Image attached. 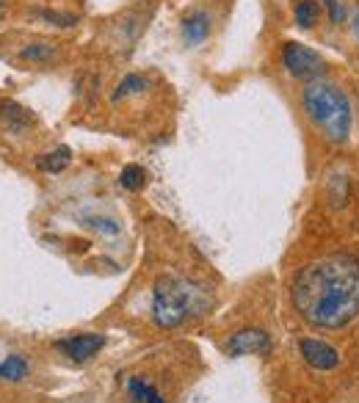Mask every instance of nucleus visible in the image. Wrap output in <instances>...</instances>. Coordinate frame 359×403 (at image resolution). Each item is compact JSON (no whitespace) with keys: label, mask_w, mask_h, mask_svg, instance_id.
Listing matches in <instances>:
<instances>
[{"label":"nucleus","mask_w":359,"mask_h":403,"mask_svg":"<svg viewBox=\"0 0 359 403\" xmlns=\"http://www.w3.org/2000/svg\"><path fill=\"white\" fill-rule=\"evenodd\" d=\"M293 304L312 326H348L359 315V260L334 254L307 265L296 277Z\"/></svg>","instance_id":"f257e3e1"},{"label":"nucleus","mask_w":359,"mask_h":403,"mask_svg":"<svg viewBox=\"0 0 359 403\" xmlns=\"http://www.w3.org/2000/svg\"><path fill=\"white\" fill-rule=\"evenodd\" d=\"M302 108L307 119L324 133L326 141L343 144L354 125V111L343 89L326 80H307L302 92Z\"/></svg>","instance_id":"f03ea898"},{"label":"nucleus","mask_w":359,"mask_h":403,"mask_svg":"<svg viewBox=\"0 0 359 403\" xmlns=\"http://www.w3.org/2000/svg\"><path fill=\"white\" fill-rule=\"evenodd\" d=\"M205 309H210V293L202 285L180 277H160L155 282L153 318L158 326L175 329Z\"/></svg>","instance_id":"7ed1b4c3"},{"label":"nucleus","mask_w":359,"mask_h":403,"mask_svg":"<svg viewBox=\"0 0 359 403\" xmlns=\"http://www.w3.org/2000/svg\"><path fill=\"white\" fill-rule=\"evenodd\" d=\"M282 64L285 70L299 80H315V75L324 72V61L318 53L304 48L302 42H285L282 45Z\"/></svg>","instance_id":"20e7f679"},{"label":"nucleus","mask_w":359,"mask_h":403,"mask_svg":"<svg viewBox=\"0 0 359 403\" xmlns=\"http://www.w3.org/2000/svg\"><path fill=\"white\" fill-rule=\"evenodd\" d=\"M103 346H105L103 334H77V337L58 340V343H55V348H58V351L64 353V356H70V359H75V362H86V359H92V356L100 351Z\"/></svg>","instance_id":"39448f33"},{"label":"nucleus","mask_w":359,"mask_h":403,"mask_svg":"<svg viewBox=\"0 0 359 403\" xmlns=\"http://www.w3.org/2000/svg\"><path fill=\"white\" fill-rule=\"evenodd\" d=\"M271 348V340L265 331L260 329H243L238 334H232L230 343H227V351L232 356H246V353H265Z\"/></svg>","instance_id":"423d86ee"},{"label":"nucleus","mask_w":359,"mask_h":403,"mask_svg":"<svg viewBox=\"0 0 359 403\" xmlns=\"http://www.w3.org/2000/svg\"><path fill=\"white\" fill-rule=\"evenodd\" d=\"M302 356L315 370H334L340 365V353L324 340H302Z\"/></svg>","instance_id":"0eeeda50"},{"label":"nucleus","mask_w":359,"mask_h":403,"mask_svg":"<svg viewBox=\"0 0 359 403\" xmlns=\"http://www.w3.org/2000/svg\"><path fill=\"white\" fill-rule=\"evenodd\" d=\"M207 14L205 11H191L182 17V36L188 45H199L207 39Z\"/></svg>","instance_id":"6e6552de"},{"label":"nucleus","mask_w":359,"mask_h":403,"mask_svg":"<svg viewBox=\"0 0 359 403\" xmlns=\"http://www.w3.org/2000/svg\"><path fill=\"white\" fill-rule=\"evenodd\" d=\"M0 119H3L6 130H11V133H23L33 122L31 114H28L23 105H17V102H3L0 105Z\"/></svg>","instance_id":"1a4fd4ad"},{"label":"nucleus","mask_w":359,"mask_h":403,"mask_svg":"<svg viewBox=\"0 0 359 403\" xmlns=\"http://www.w3.org/2000/svg\"><path fill=\"white\" fill-rule=\"evenodd\" d=\"M70 160H72V150H70V147H58V150L39 155V158H36V166H39L42 172L58 175V172H64V169L70 166Z\"/></svg>","instance_id":"9d476101"},{"label":"nucleus","mask_w":359,"mask_h":403,"mask_svg":"<svg viewBox=\"0 0 359 403\" xmlns=\"http://www.w3.org/2000/svg\"><path fill=\"white\" fill-rule=\"evenodd\" d=\"M128 395H130V401L133 403H163L160 392L155 390L150 381H144V378H130Z\"/></svg>","instance_id":"9b49d317"},{"label":"nucleus","mask_w":359,"mask_h":403,"mask_svg":"<svg viewBox=\"0 0 359 403\" xmlns=\"http://www.w3.org/2000/svg\"><path fill=\"white\" fill-rule=\"evenodd\" d=\"M293 17H296V26L304 28V31L315 28L318 26V17H321V3L318 0H299Z\"/></svg>","instance_id":"f8f14e48"},{"label":"nucleus","mask_w":359,"mask_h":403,"mask_svg":"<svg viewBox=\"0 0 359 403\" xmlns=\"http://www.w3.org/2000/svg\"><path fill=\"white\" fill-rule=\"evenodd\" d=\"M28 376V362L20 356V353H11L0 362V378L6 381H23Z\"/></svg>","instance_id":"ddd939ff"},{"label":"nucleus","mask_w":359,"mask_h":403,"mask_svg":"<svg viewBox=\"0 0 359 403\" xmlns=\"http://www.w3.org/2000/svg\"><path fill=\"white\" fill-rule=\"evenodd\" d=\"M119 182H122V188H128V191H141V188L147 185V172H144L141 166L130 163V166H125V169H122Z\"/></svg>","instance_id":"4468645a"},{"label":"nucleus","mask_w":359,"mask_h":403,"mask_svg":"<svg viewBox=\"0 0 359 403\" xmlns=\"http://www.w3.org/2000/svg\"><path fill=\"white\" fill-rule=\"evenodd\" d=\"M26 61H36V64H45L55 55V45L53 42H36V45H28L26 50L20 53Z\"/></svg>","instance_id":"2eb2a0df"},{"label":"nucleus","mask_w":359,"mask_h":403,"mask_svg":"<svg viewBox=\"0 0 359 403\" xmlns=\"http://www.w3.org/2000/svg\"><path fill=\"white\" fill-rule=\"evenodd\" d=\"M147 83H144V77H138V75H128L119 86H116V92H114V97L111 100L114 102H122L125 97H130V94H136V92H141Z\"/></svg>","instance_id":"dca6fc26"},{"label":"nucleus","mask_w":359,"mask_h":403,"mask_svg":"<svg viewBox=\"0 0 359 403\" xmlns=\"http://www.w3.org/2000/svg\"><path fill=\"white\" fill-rule=\"evenodd\" d=\"M42 17H45V20H50V23H55V26H61V28H70V26H75L77 23L75 14H58V11H42Z\"/></svg>","instance_id":"f3484780"},{"label":"nucleus","mask_w":359,"mask_h":403,"mask_svg":"<svg viewBox=\"0 0 359 403\" xmlns=\"http://www.w3.org/2000/svg\"><path fill=\"white\" fill-rule=\"evenodd\" d=\"M326 9H329L332 23H343V20H346V9H343L340 0H326Z\"/></svg>","instance_id":"a211bd4d"},{"label":"nucleus","mask_w":359,"mask_h":403,"mask_svg":"<svg viewBox=\"0 0 359 403\" xmlns=\"http://www.w3.org/2000/svg\"><path fill=\"white\" fill-rule=\"evenodd\" d=\"M6 3H9V0H0V14L6 11Z\"/></svg>","instance_id":"6ab92c4d"}]
</instances>
